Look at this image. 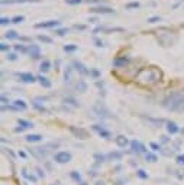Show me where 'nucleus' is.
Returning <instances> with one entry per match:
<instances>
[{"label":"nucleus","mask_w":184,"mask_h":185,"mask_svg":"<svg viewBox=\"0 0 184 185\" xmlns=\"http://www.w3.org/2000/svg\"><path fill=\"white\" fill-rule=\"evenodd\" d=\"M131 146L133 149V152H136V153H142V152L147 150L145 146H144L141 142H138V140H132V142H131Z\"/></svg>","instance_id":"nucleus-10"},{"label":"nucleus","mask_w":184,"mask_h":185,"mask_svg":"<svg viewBox=\"0 0 184 185\" xmlns=\"http://www.w3.org/2000/svg\"><path fill=\"white\" fill-rule=\"evenodd\" d=\"M90 12H93V13H102V15H106V13H114L113 9H110V7H105V6L90 7Z\"/></svg>","instance_id":"nucleus-6"},{"label":"nucleus","mask_w":184,"mask_h":185,"mask_svg":"<svg viewBox=\"0 0 184 185\" xmlns=\"http://www.w3.org/2000/svg\"><path fill=\"white\" fill-rule=\"evenodd\" d=\"M78 185H87L86 182H81V184H78Z\"/></svg>","instance_id":"nucleus-49"},{"label":"nucleus","mask_w":184,"mask_h":185,"mask_svg":"<svg viewBox=\"0 0 184 185\" xmlns=\"http://www.w3.org/2000/svg\"><path fill=\"white\" fill-rule=\"evenodd\" d=\"M139 7V3L138 1H132V3H128L126 4V9H138Z\"/></svg>","instance_id":"nucleus-29"},{"label":"nucleus","mask_w":184,"mask_h":185,"mask_svg":"<svg viewBox=\"0 0 184 185\" xmlns=\"http://www.w3.org/2000/svg\"><path fill=\"white\" fill-rule=\"evenodd\" d=\"M65 103H70V104H73V106H78V103L75 101V100H73V98H65Z\"/></svg>","instance_id":"nucleus-42"},{"label":"nucleus","mask_w":184,"mask_h":185,"mask_svg":"<svg viewBox=\"0 0 184 185\" xmlns=\"http://www.w3.org/2000/svg\"><path fill=\"white\" fill-rule=\"evenodd\" d=\"M151 148L154 149V150H161V148H159L157 143H151Z\"/></svg>","instance_id":"nucleus-46"},{"label":"nucleus","mask_w":184,"mask_h":185,"mask_svg":"<svg viewBox=\"0 0 184 185\" xmlns=\"http://www.w3.org/2000/svg\"><path fill=\"white\" fill-rule=\"evenodd\" d=\"M65 3L67 4H80L81 0H65Z\"/></svg>","instance_id":"nucleus-41"},{"label":"nucleus","mask_w":184,"mask_h":185,"mask_svg":"<svg viewBox=\"0 0 184 185\" xmlns=\"http://www.w3.org/2000/svg\"><path fill=\"white\" fill-rule=\"evenodd\" d=\"M38 80H39V82H41L42 87H45V88H49L51 87V81L48 78H45L44 75H38Z\"/></svg>","instance_id":"nucleus-17"},{"label":"nucleus","mask_w":184,"mask_h":185,"mask_svg":"<svg viewBox=\"0 0 184 185\" xmlns=\"http://www.w3.org/2000/svg\"><path fill=\"white\" fill-rule=\"evenodd\" d=\"M55 34H57V35H60V36H64L65 34H68V29H67V28H61V29H57V31H55Z\"/></svg>","instance_id":"nucleus-28"},{"label":"nucleus","mask_w":184,"mask_h":185,"mask_svg":"<svg viewBox=\"0 0 184 185\" xmlns=\"http://www.w3.org/2000/svg\"><path fill=\"white\" fill-rule=\"evenodd\" d=\"M7 23H12V19H9V17H1V19H0V25H1V26H4V25H7Z\"/></svg>","instance_id":"nucleus-32"},{"label":"nucleus","mask_w":184,"mask_h":185,"mask_svg":"<svg viewBox=\"0 0 184 185\" xmlns=\"http://www.w3.org/2000/svg\"><path fill=\"white\" fill-rule=\"evenodd\" d=\"M38 39L41 42H45V43H52V39L49 36H46V35H38Z\"/></svg>","instance_id":"nucleus-24"},{"label":"nucleus","mask_w":184,"mask_h":185,"mask_svg":"<svg viewBox=\"0 0 184 185\" xmlns=\"http://www.w3.org/2000/svg\"><path fill=\"white\" fill-rule=\"evenodd\" d=\"M18 123H19L23 129H31V127H34V123H32V121H28V120H23V119H19Z\"/></svg>","instance_id":"nucleus-19"},{"label":"nucleus","mask_w":184,"mask_h":185,"mask_svg":"<svg viewBox=\"0 0 184 185\" xmlns=\"http://www.w3.org/2000/svg\"><path fill=\"white\" fill-rule=\"evenodd\" d=\"M138 177H139V178H142V179H147V178H148V175L145 174V171H142V169H139V171H138Z\"/></svg>","instance_id":"nucleus-35"},{"label":"nucleus","mask_w":184,"mask_h":185,"mask_svg":"<svg viewBox=\"0 0 184 185\" xmlns=\"http://www.w3.org/2000/svg\"><path fill=\"white\" fill-rule=\"evenodd\" d=\"M42 73H46V71H49L51 70V62L48 61V59H45V61H42L41 62V68H39Z\"/></svg>","instance_id":"nucleus-18"},{"label":"nucleus","mask_w":184,"mask_h":185,"mask_svg":"<svg viewBox=\"0 0 184 185\" xmlns=\"http://www.w3.org/2000/svg\"><path fill=\"white\" fill-rule=\"evenodd\" d=\"M93 130H96V132H97L102 138H106V139H109V138H110V132H109V130H106V129H105L103 126H100V124H94V126H93Z\"/></svg>","instance_id":"nucleus-7"},{"label":"nucleus","mask_w":184,"mask_h":185,"mask_svg":"<svg viewBox=\"0 0 184 185\" xmlns=\"http://www.w3.org/2000/svg\"><path fill=\"white\" fill-rule=\"evenodd\" d=\"M88 3H100V0H87Z\"/></svg>","instance_id":"nucleus-47"},{"label":"nucleus","mask_w":184,"mask_h":185,"mask_svg":"<svg viewBox=\"0 0 184 185\" xmlns=\"http://www.w3.org/2000/svg\"><path fill=\"white\" fill-rule=\"evenodd\" d=\"M73 65L75 67V70H77V71H78L80 74H83V75L90 74V71H88V70H87V68H86V67H84V65H83V64L80 62V61H74Z\"/></svg>","instance_id":"nucleus-12"},{"label":"nucleus","mask_w":184,"mask_h":185,"mask_svg":"<svg viewBox=\"0 0 184 185\" xmlns=\"http://www.w3.org/2000/svg\"><path fill=\"white\" fill-rule=\"evenodd\" d=\"M22 3H41V0H1V4H22Z\"/></svg>","instance_id":"nucleus-8"},{"label":"nucleus","mask_w":184,"mask_h":185,"mask_svg":"<svg viewBox=\"0 0 184 185\" xmlns=\"http://www.w3.org/2000/svg\"><path fill=\"white\" fill-rule=\"evenodd\" d=\"M177 163L178 165H184V155H178L177 156Z\"/></svg>","instance_id":"nucleus-40"},{"label":"nucleus","mask_w":184,"mask_h":185,"mask_svg":"<svg viewBox=\"0 0 184 185\" xmlns=\"http://www.w3.org/2000/svg\"><path fill=\"white\" fill-rule=\"evenodd\" d=\"M15 49L16 51H20V52H28V48H25V45H15Z\"/></svg>","instance_id":"nucleus-31"},{"label":"nucleus","mask_w":184,"mask_h":185,"mask_svg":"<svg viewBox=\"0 0 184 185\" xmlns=\"http://www.w3.org/2000/svg\"><path fill=\"white\" fill-rule=\"evenodd\" d=\"M71 178H73V179H75L77 182H78V181L81 179V177H80V174H77L75 171H73V172H71Z\"/></svg>","instance_id":"nucleus-34"},{"label":"nucleus","mask_w":184,"mask_h":185,"mask_svg":"<svg viewBox=\"0 0 184 185\" xmlns=\"http://www.w3.org/2000/svg\"><path fill=\"white\" fill-rule=\"evenodd\" d=\"M90 75L94 77V78H99V77H100V73H99V70H90Z\"/></svg>","instance_id":"nucleus-36"},{"label":"nucleus","mask_w":184,"mask_h":185,"mask_svg":"<svg viewBox=\"0 0 184 185\" xmlns=\"http://www.w3.org/2000/svg\"><path fill=\"white\" fill-rule=\"evenodd\" d=\"M18 77H20V80L23 82H26V84H34L37 81V78L31 74V73H18Z\"/></svg>","instance_id":"nucleus-4"},{"label":"nucleus","mask_w":184,"mask_h":185,"mask_svg":"<svg viewBox=\"0 0 184 185\" xmlns=\"http://www.w3.org/2000/svg\"><path fill=\"white\" fill-rule=\"evenodd\" d=\"M94 158L99 159V162H103V161H105V156H103V155H94Z\"/></svg>","instance_id":"nucleus-45"},{"label":"nucleus","mask_w":184,"mask_h":185,"mask_svg":"<svg viewBox=\"0 0 184 185\" xmlns=\"http://www.w3.org/2000/svg\"><path fill=\"white\" fill-rule=\"evenodd\" d=\"M0 49H1V51H9V49H10V45L1 42V43H0Z\"/></svg>","instance_id":"nucleus-38"},{"label":"nucleus","mask_w":184,"mask_h":185,"mask_svg":"<svg viewBox=\"0 0 184 185\" xmlns=\"http://www.w3.org/2000/svg\"><path fill=\"white\" fill-rule=\"evenodd\" d=\"M138 75H141V77H144V75H145V78H142V81L157 82V81L161 78V71H158L157 68L151 67V68H144V70H141Z\"/></svg>","instance_id":"nucleus-2"},{"label":"nucleus","mask_w":184,"mask_h":185,"mask_svg":"<svg viewBox=\"0 0 184 185\" xmlns=\"http://www.w3.org/2000/svg\"><path fill=\"white\" fill-rule=\"evenodd\" d=\"M167 130H168V133H171V135H176L180 129H178V126L174 123V121H168L167 123Z\"/></svg>","instance_id":"nucleus-13"},{"label":"nucleus","mask_w":184,"mask_h":185,"mask_svg":"<svg viewBox=\"0 0 184 185\" xmlns=\"http://www.w3.org/2000/svg\"><path fill=\"white\" fill-rule=\"evenodd\" d=\"M7 59L9 61H16L18 59V55L16 54H7Z\"/></svg>","instance_id":"nucleus-39"},{"label":"nucleus","mask_w":184,"mask_h":185,"mask_svg":"<svg viewBox=\"0 0 184 185\" xmlns=\"http://www.w3.org/2000/svg\"><path fill=\"white\" fill-rule=\"evenodd\" d=\"M94 111L97 113V116H103V117H112V116H109L110 113L106 110V107H105V106H102V104H97V106H94Z\"/></svg>","instance_id":"nucleus-11"},{"label":"nucleus","mask_w":184,"mask_h":185,"mask_svg":"<svg viewBox=\"0 0 184 185\" xmlns=\"http://www.w3.org/2000/svg\"><path fill=\"white\" fill-rule=\"evenodd\" d=\"M13 106L16 107V109H19V110H26L28 109V106H26V103L23 101V100H15L13 101Z\"/></svg>","instance_id":"nucleus-16"},{"label":"nucleus","mask_w":184,"mask_h":185,"mask_svg":"<svg viewBox=\"0 0 184 185\" xmlns=\"http://www.w3.org/2000/svg\"><path fill=\"white\" fill-rule=\"evenodd\" d=\"M75 88L78 90V91H81V93H84V91H87V84L84 82V81H78L77 84H75Z\"/></svg>","instance_id":"nucleus-20"},{"label":"nucleus","mask_w":184,"mask_h":185,"mask_svg":"<svg viewBox=\"0 0 184 185\" xmlns=\"http://www.w3.org/2000/svg\"><path fill=\"white\" fill-rule=\"evenodd\" d=\"M64 51L65 52H74V51H77V45H65Z\"/></svg>","instance_id":"nucleus-27"},{"label":"nucleus","mask_w":184,"mask_h":185,"mask_svg":"<svg viewBox=\"0 0 184 185\" xmlns=\"http://www.w3.org/2000/svg\"><path fill=\"white\" fill-rule=\"evenodd\" d=\"M71 130H73L75 135H81V136H83V139H86V138H87V133H86L84 130H81V129H78V130H77L75 127H71Z\"/></svg>","instance_id":"nucleus-26"},{"label":"nucleus","mask_w":184,"mask_h":185,"mask_svg":"<svg viewBox=\"0 0 184 185\" xmlns=\"http://www.w3.org/2000/svg\"><path fill=\"white\" fill-rule=\"evenodd\" d=\"M145 158H147L148 162H157V156H155V155H152V153H147V155H145Z\"/></svg>","instance_id":"nucleus-30"},{"label":"nucleus","mask_w":184,"mask_h":185,"mask_svg":"<svg viewBox=\"0 0 184 185\" xmlns=\"http://www.w3.org/2000/svg\"><path fill=\"white\" fill-rule=\"evenodd\" d=\"M71 73H73V68H71V67H67V70H65V73H64V78H65L67 82L71 81Z\"/></svg>","instance_id":"nucleus-23"},{"label":"nucleus","mask_w":184,"mask_h":185,"mask_svg":"<svg viewBox=\"0 0 184 185\" xmlns=\"http://www.w3.org/2000/svg\"><path fill=\"white\" fill-rule=\"evenodd\" d=\"M164 107L171 111H184V93H173L164 100Z\"/></svg>","instance_id":"nucleus-1"},{"label":"nucleus","mask_w":184,"mask_h":185,"mask_svg":"<svg viewBox=\"0 0 184 185\" xmlns=\"http://www.w3.org/2000/svg\"><path fill=\"white\" fill-rule=\"evenodd\" d=\"M109 158H110V159H120V158H122V155H120V153H117V152H114V153H110V155H109Z\"/></svg>","instance_id":"nucleus-37"},{"label":"nucleus","mask_w":184,"mask_h":185,"mask_svg":"<svg viewBox=\"0 0 184 185\" xmlns=\"http://www.w3.org/2000/svg\"><path fill=\"white\" fill-rule=\"evenodd\" d=\"M74 29H77V31H84V29H86V26H84V25H80V26H78V25H75V26H74Z\"/></svg>","instance_id":"nucleus-44"},{"label":"nucleus","mask_w":184,"mask_h":185,"mask_svg":"<svg viewBox=\"0 0 184 185\" xmlns=\"http://www.w3.org/2000/svg\"><path fill=\"white\" fill-rule=\"evenodd\" d=\"M23 20H25V16H22V15H18V16L12 17V23H22Z\"/></svg>","instance_id":"nucleus-25"},{"label":"nucleus","mask_w":184,"mask_h":185,"mask_svg":"<svg viewBox=\"0 0 184 185\" xmlns=\"http://www.w3.org/2000/svg\"><path fill=\"white\" fill-rule=\"evenodd\" d=\"M25 139H26V142H29V143H35V142H41V140H42V136H41V135H28Z\"/></svg>","instance_id":"nucleus-15"},{"label":"nucleus","mask_w":184,"mask_h":185,"mask_svg":"<svg viewBox=\"0 0 184 185\" xmlns=\"http://www.w3.org/2000/svg\"><path fill=\"white\" fill-rule=\"evenodd\" d=\"M60 26V20H46V22H41V23H37L35 28L41 29V28H57Z\"/></svg>","instance_id":"nucleus-5"},{"label":"nucleus","mask_w":184,"mask_h":185,"mask_svg":"<svg viewBox=\"0 0 184 185\" xmlns=\"http://www.w3.org/2000/svg\"><path fill=\"white\" fill-rule=\"evenodd\" d=\"M114 142H116V145H117L119 148H125V146L129 143V142H128V139H126L125 136H122V135H120V136H117V138L114 139Z\"/></svg>","instance_id":"nucleus-14"},{"label":"nucleus","mask_w":184,"mask_h":185,"mask_svg":"<svg viewBox=\"0 0 184 185\" xmlns=\"http://www.w3.org/2000/svg\"><path fill=\"white\" fill-rule=\"evenodd\" d=\"M96 185H105V184H103V182H97Z\"/></svg>","instance_id":"nucleus-48"},{"label":"nucleus","mask_w":184,"mask_h":185,"mask_svg":"<svg viewBox=\"0 0 184 185\" xmlns=\"http://www.w3.org/2000/svg\"><path fill=\"white\" fill-rule=\"evenodd\" d=\"M113 64H114L116 67H125V65L128 64V59H126V58H123V59H119V58H116Z\"/></svg>","instance_id":"nucleus-22"},{"label":"nucleus","mask_w":184,"mask_h":185,"mask_svg":"<svg viewBox=\"0 0 184 185\" xmlns=\"http://www.w3.org/2000/svg\"><path fill=\"white\" fill-rule=\"evenodd\" d=\"M71 161V153L70 152H58L55 155V162L58 163H67Z\"/></svg>","instance_id":"nucleus-3"},{"label":"nucleus","mask_w":184,"mask_h":185,"mask_svg":"<svg viewBox=\"0 0 184 185\" xmlns=\"http://www.w3.org/2000/svg\"><path fill=\"white\" fill-rule=\"evenodd\" d=\"M94 43H96V46H99V48H102V46H105V45H103V42H102L100 39H94Z\"/></svg>","instance_id":"nucleus-43"},{"label":"nucleus","mask_w":184,"mask_h":185,"mask_svg":"<svg viewBox=\"0 0 184 185\" xmlns=\"http://www.w3.org/2000/svg\"><path fill=\"white\" fill-rule=\"evenodd\" d=\"M6 38L7 39H19V35H18V32L16 31H7L6 32Z\"/></svg>","instance_id":"nucleus-21"},{"label":"nucleus","mask_w":184,"mask_h":185,"mask_svg":"<svg viewBox=\"0 0 184 185\" xmlns=\"http://www.w3.org/2000/svg\"><path fill=\"white\" fill-rule=\"evenodd\" d=\"M28 52L31 54V58H34V59H38L41 57V49H39L38 45H31L28 48Z\"/></svg>","instance_id":"nucleus-9"},{"label":"nucleus","mask_w":184,"mask_h":185,"mask_svg":"<svg viewBox=\"0 0 184 185\" xmlns=\"http://www.w3.org/2000/svg\"><path fill=\"white\" fill-rule=\"evenodd\" d=\"M159 20H161L159 16H154V17H149V19H148L149 23H157V22H159Z\"/></svg>","instance_id":"nucleus-33"}]
</instances>
